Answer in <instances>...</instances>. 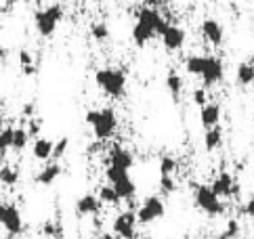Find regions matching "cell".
Instances as JSON below:
<instances>
[{
    "mask_svg": "<svg viewBox=\"0 0 254 239\" xmlns=\"http://www.w3.org/2000/svg\"><path fill=\"white\" fill-rule=\"evenodd\" d=\"M240 231H242V227H240L238 220H229L227 227L223 229V233H219V235L212 237V239H238L240 237Z\"/></svg>",
    "mask_w": 254,
    "mask_h": 239,
    "instance_id": "cell-28",
    "label": "cell"
},
{
    "mask_svg": "<svg viewBox=\"0 0 254 239\" xmlns=\"http://www.w3.org/2000/svg\"><path fill=\"white\" fill-rule=\"evenodd\" d=\"M86 124L93 128V132L99 141H107L112 139L116 128H118V118H116V112L112 107H105V109H88L86 116Z\"/></svg>",
    "mask_w": 254,
    "mask_h": 239,
    "instance_id": "cell-2",
    "label": "cell"
},
{
    "mask_svg": "<svg viewBox=\"0 0 254 239\" xmlns=\"http://www.w3.org/2000/svg\"><path fill=\"white\" fill-rule=\"evenodd\" d=\"M11 136H13V126H6L4 130H0V160H4L6 153L11 151Z\"/></svg>",
    "mask_w": 254,
    "mask_h": 239,
    "instance_id": "cell-27",
    "label": "cell"
},
{
    "mask_svg": "<svg viewBox=\"0 0 254 239\" xmlns=\"http://www.w3.org/2000/svg\"><path fill=\"white\" fill-rule=\"evenodd\" d=\"M223 145V130L219 126H212V128H206V134H204V147L206 151H216L219 147Z\"/></svg>",
    "mask_w": 254,
    "mask_h": 239,
    "instance_id": "cell-20",
    "label": "cell"
},
{
    "mask_svg": "<svg viewBox=\"0 0 254 239\" xmlns=\"http://www.w3.org/2000/svg\"><path fill=\"white\" fill-rule=\"evenodd\" d=\"M206 63V55H189L185 59V71L189 76H202Z\"/></svg>",
    "mask_w": 254,
    "mask_h": 239,
    "instance_id": "cell-22",
    "label": "cell"
},
{
    "mask_svg": "<svg viewBox=\"0 0 254 239\" xmlns=\"http://www.w3.org/2000/svg\"><path fill=\"white\" fill-rule=\"evenodd\" d=\"M124 177H128V170H124V168H118V166H110L107 164V170H105V179H107V182H118L120 179H124Z\"/></svg>",
    "mask_w": 254,
    "mask_h": 239,
    "instance_id": "cell-30",
    "label": "cell"
},
{
    "mask_svg": "<svg viewBox=\"0 0 254 239\" xmlns=\"http://www.w3.org/2000/svg\"><path fill=\"white\" fill-rule=\"evenodd\" d=\"M67 147H69V139H67V136H61L59 141H55V149H53V160L63 158V153L67 151Z\"/></svg>",
    "mask_w": 254,
    "mask_h": 239,
    "instance_id": "cell-32",
    "label": "cell"
},
{
    "mask_svg": "<svg viewBox=\"0 0 254 239\" xmlns=\"http://www.w3.org/2000/svg\"><path fill=\"white\" fill-rule=\"evenodd\" d=\"M61 172H63V168H61V164H57V162H53V164H47L38 174L34 177V180L38 182V185H53L59 177H61Z\"/></svg>",
    "mask_w": 254,
    "mask_h": 239,
    "instance_id": "cell-17",
    "label": "cell"
},
{
    "mask_svg": "<svg viewBox=\"0 0 254 239\" xmlns=\"http://www.w3.org/2000/svg\"><path fill=\"white\" fill-rule=\"evenodd\" d=\"M250 239H254V233H252V237H250Z\"/></svg>",
    "mask_w": 254,
    "mask_h": 239,
    "instance_id": "cell-42",
    "label": "cell"
},
{
    "mask_svg": "<svg viewBox=\"0 0 254 239\" xmlns=\"http://www.w3.org/2000/svg\"><path fill=\"white\" fill-rule=\"evenodd\" d=\"M44 235H51V237H55V235H59V227L57 225H53V223H44Z\"/></svg>",
    "mask_w": 254,
    "mask_h": 239,
    "instance_id": "cell-36",
    "label": "cell"
},
{
    "mask_svg": "<svg viewBox=\"0 0 254 239\" xmlns=\"http://www.w3.org/2000/svg\"><path fill=\"white\" fill-rule=\"evenodd\" d=\"M199 122L204 128L219 126L221 122V105L219 103H206L199 107Z\"/></svg>",
    "mask_w": 254,
    "mask_h": 239,
    "instance_id": "cell-16",
    "label": "cell"
},
{
    "mask_svg": "<svg viewBox=\"0 0 254 239\" xmlns=\"http://www.w3.org/2000/svg\"><path fill=\"white\" fill-rule=\"evenodd\" d=\"M242 214L248 216V218H254V197H250L246 204L242 206Z\"/></svg>",
    "mask_w": 254,
    "mask_h": 239,
    "instance_id": "cell-35",
    "label": "cell"
},
{
    "mask_svg": "<svg viewBox=\"0 0 254 239\" xmlns=\"http://www.w3.org/2000/svg\"><path fill=\"white\" fill-rule=\"evenodd\" d=\"M160 187L164 193H172L177 189V182H175V177H160Z\"/></svg>",
    "mask_w": 254,
    "mask_h": 239,
    "instance_id": "cell-34",
    "label": "cell"
},
{
    "mask_svg": "<svg viewBox=\"0 0 254 239\" xmlns=\"http://www.w3.org/2000/svg\"><path fill=\"white\" fill-rule=\"evenodd\" d=\"M179 168V162L172 158V155H164L160 160V177H172Z\"/></svg>",
    "mask_w": 254,
    "mask_h": 239,
    "instance_id": "cell-26",
    "label": "cell"
},
{
    "mask_svg": "<svg viewBox=\"0 0 254 239\" xmlns=\"http://www.w3.org/2000/svg\"><path fill=\"white\" fill-rule=\"evenodd\" d=\"M162 38V44H164V49L170 51V53H175V51H181L185 47V40H187V34L183 27H179V25H170L164 30V34L160 36Z\"/></svg>",
    "mask_w": 254,
    "mask_h": 239,
    "instance_id": "cell-11",
    "label": "cell"
},
{
    "mask_svg": "<svg viewBox=\"0 0 254 239\" xmlns=\"http://www.w3.org/2000/svg\"><path fill=\"white\" fill-rule=\"evenodd\" d=\"M166 214V204L162 201V197L158 195H149L143 199L141 208L137 210V218H139V225H151L160 220L162 216Z\"/></svg>",
    "mask_w": 254,
    "mask_h": 239,
    "instance_id": "cell-6",
    "label": "cell"
},
{
    "mask_svg": "<svg viewBox=\"0 0 254 239\" xmlns=\"http://www.w3.org/2000/svg\"><path fill=\"white\" fill-rule=\"evenodd\" d=\"M210 187L221 199H229V197H238L240 195V187L235 185V180H233V177L229 172H221L219 177L214 179V182Z\"/></svg>",
    "mask_w": 254,
    "mask_h": 239,
    "instance_id": "cell-10",
    "label": "cell"
},
{
    "mask_svg": "<svg viewBox=\"0 0 254 239\" xmlns=\"http://www.w3.org/2000/svg\"><path fill=\"white\" fill-rule=\"evenodd\" d=\"M99 199H101V204H107V206H118L120 204V195H118V191L114 189V185H110V182H107V185H103V187H99Z\"/></svg>",
    "mask_w": 254,
    "mask_h": 239,
    "instance_id": "cell-24",
    "label": "cell"
},
{
    "mask_svg": "<svg viewBox=\"0 0 254 239\" xmlns=\"http://www.w3.org/2000/svg\"><path fill=\"white\" fill-rule=\"evenodd\" d=\"M19 63H21V69H23L25 76H32V73L36 71L34 69V57H32V53L19 51Z\"/></svg>",
    "mask_w": 254,
    "mask_h": 239,
    "instance_id": "cell-31",
    "label": "cell"
},
{
    "mask_svg": "<svg viewBox=\"0 0 254 239\" xmlns=\"http://www.w3.org/2000/svg\"><path fill=\"white\" fill-rule=\"evenodd\" d=\"M235 82H238L240 86H250L254 84V65L248 61H244L238 65V69H235Z\"/></svg>",
    "mask_w": 254,
    "mask_h": 239,
    "instance_id": "cell-21",
    "label": "cell"
},
{
    "mask_svg": "<svg viewBox=\"0 0 254 239\" xmlns=\"http://www.w3.org/2000/svg\"><path fill=\"white\" fill-rule=\"evenodd\" d=\"M225 76V67H223V61L214 55H206V63H204V71H202V82H204V88H210L216 86Z\"/></svg>",
    "mask_w": 254,
    "mask_h": 239,
    "instance_id": "cell-9",
    "label": "cell"
},
{
    "mask_svg": "<svg viewBox=\"0 0 254 239\" xmlns=\"http://www.w3.org/2000/svg\"><path fill=\"white\" fill-rule=\"evenodd\" d=\"M166 88H168V93L172 95V99L179 101L181 93H183V78H181L177 71H170L166 76Z\"/></svg>",
    "mask_w": 254,
    "mask_h": 239,
    "instance_id": "cell-25",
    "label": "cell"
},
{
    "mask_svg": "<svg viewBox=\"0 0 254 239\" xmlns=\"http://www.w3.org/2000/svg\"><path fill=\"white\" fill-rule=\"evenodd\" d=\"M63 19V6L61 4H49L36 11L34 15V25H36V32H38L42 38H51L53 34L57 32V27Z\"/></svg>",
    "mask_w": 254,
    "mask_h": 239,
    "instance_id": "cell-4",
    "label": "cell"
},
{
    "mask_svg": "<svg viewBox=\"0 0 254 239\" xmlns=\"http://www.w3.org/2000/svg\"><path fill=\"white\" fill-rule=\"evenodd\" d=\"M0 227L8 235H21L23 233V216L15 204H0Z\"/></svg>",
    "mask_w": 254,
    "mask_h": 239,
    "instance_id": "cell-7",
    "label": "cell"
},
{
    "mask_svg": "<svg viewBox=\"0 0 254 239\" xmlns=\"http://www.w3.org/2000/svg\"><path fill=\"white\" fill-rule=\"evenodd\" d=\"M30 139H32V134H30L28 128H21V126L13 128V136H11V149H13L15 153H21V151L25 149V147H28Z\"/></svg>",
    "mask_w": 254,
    "mask_h": 239,
    "instance_id": "cell-19",
    "label": "cell"
},
{
    "mask_svg": "<svg viewBox=\"0 0 254 239\" xmlns=\"http://www.w3.org/2000/svg\"><path fill=\"white\" fill-rule=\"evenodd\" d=\"M53 149H55V141L47 139V136H36L32 143V155L38 162L53 160Z\"/></svg>",
    "mask_w": 254,
    "mask_h": 239,
    "instance_id": "cell-14",
    "label": "cell"
},
{
    "mask_svg": "<svg viewBox=\"0 0 254 239\" xmlns=\"http://www.w3.org/2000/svg\"><path fill=\"white\" fill-rule=\"evenodd\" d=\"M95 82H97V86L112 99H122L124 93H126V73L122 69H118V67L97 69L95 71Z\"/></svg>",
    "mask_w": 254,
    "mask_h": 239,
    "instance_id": "cell-3",
    "label": "cell"
},
{
    "mask_svg": "<svg viewBox=\"0 0 254 239\" xmlns=\"http://www.w3.org/2000/svg\"><path fill=\"white\" fill-rule=\"evenodd\" d=\"M38 130H40V122H38V120H32L30 118V134L36 136V134H38Z\"/></svg>",
    "mask_w": 254,
    "mask_h": 239,
    "instance_id": "cell-37",
    "label": "cell"
},
{
    "mask_svg": "<svg viewBox=\"0 0 254 239\" xmlns=\"http://www.w3.org/2000/svg\"><path fill=\"white\" fill-rule=\"evenodd\" d=\"M101 199H99V195H93V193H86V195L78 197L76 199V214L82 218V216H93V214H99V210H101Z\"/></svg>",
    "mask_w": 254,
    "mask_h": 239,
    "instance_id": "cell-12",
    "label": "cell"
},
{
    "mask_svg": "<svg viewBox=\"0 0 254 239\" xmlns=\"http://www.w3.org/2000/svg\"><path fill=\"white\" fill-rule=\"evenodd\" d=\"M8 2H17V0H8Z\"/></svg>",
    "mask_w": 254,
    "mask_h": 239,
    "instance_id": "cell-41",
    "label": "cell"
},
{
    "mask_svg": "<svg viewBox=\"0 0 254 239\" xmlns=\"http://www.w3.org/2000/svg\"><path fill=\"white\" fill-rule=\"evenodd\" d=\"M110 185H112V182H110ZM114 189L118 191L120 199L130 201V199L137 197V185H134V180L130 177H124V179H120L118 182H114Z\"/></svg>",
    "mask_w": 254,
    "mask_h": 239,
    "instance_id": "cell-18",
    "label": "cell"
},
{
    "mask_svg": "<svg viewBox=\"0 0 254 239\" xmlns=\"http://www.w3.org/2000/svg\"><path fill=\"white\" fill-rule=\"evenodd\" d=\"M90 36H93L97 42H105L107 38H110V27H107L105 23H93L90 25Z\"/></svg>",
    "mask_w": 254,
    "mask_h": 239,
    "instance_id": "cell-29",
    "label": "cell"
},
{
    "mask_svg": "<svg viewBox=\"0 0 254 239\" xmlns=\"http://www.w3.org/2000/svg\"><path fill=\"white\" fill-rule=\"evenodd\" d=\"M137 225H139L137 212H132V210H124V212H120L114 218L112 233L116 237H120V239H132L134 231H137Z\"/></svg>",
    "mask_w": 254,
    "mask_h": 239,
    "instance_id": "cell-8",
    "label": "cell"
},
{
    "mask_svg": "<svg viewBox=\"0 0 254 239\" xmlns=\"http://www.w3.org/2000/svg\"><path fill=\"white\" fill-rule=\"evenodd\" d=\"M0 182H2L4 187H15L17 182H19V170L11 166V164L0 166Z\"/></svg>",
    "mask_w": 254,
    "mask_h": 239,
    "instance_id": "cell-23",
    "label": "cell"
},
{
    "mask_svg": "<svg viewBox=\"0 0 254 239\" xmlns=\"http://www.w3.org/2000/svg\"><path fill=\"white\" fill-rule=\"evenodd\" d=\"M6 57V51H4V47H2V40H0V61H2Z\"/></svg>",
    "mask_w": 254,
    "mask_h": 239,
    "instance_id": "cell-39",
    "label": "cell"
},
{
    "mask_svg": "<svg viewBox=\"0 0 254 239\" xmlns=\"http://www.w3.org/2000/svg\"><path fill=\"white\" fill-rule=\"evenodd\" d=\"M107 164H110V166L130 170L132 164H134V155L128 149H124V147H114L110 151V155H107Z\"/></svg>",
    "mask_w": 254,
    "mask_h": 239,
    "instance_id": "cell-15",
    "label": "cell"
},
{
    "mask_svg": "<svg viewBox=\"0 0 254 239\" xmlns=\"http://www.w3.org/2000/svg\"><path fill=\"white\" fill-rule=\"evenodd\" d=\"M193 201H195V206L208 216H221L225 212V204L221 201V197L208 185H197L193 189Z\"/></svg>",
    "mask_w": 254,
    "mask_h": 239,
    "instance_id": "cell-5",
    "label": "cell"
},
{
    "mask_svg": "<svg viewBox=\"0 0 254 239\" xmlns=\"http://www.w3.org/2000/svg\"><path fill=\"white\" fill-rule=\"evenodd\" d=\"M202 36H204V40L208 44H212V47H221L223 38H225L223 25L216 19H204L202 21Z\"/></svg>",
    "mask_w": 254,
    "mask_h": 239,
    "instance_id": "cell-13",
    "label": "cell"
},
{
    "mask_svg": "<svg viewBox=\"0 0 254 239\" xmlns=\"http://www.w3.org/2000/svg\"><path fill=\"white\" fill-rule=\"evenodd\" d=\"M132 239H151V237H132Z\"/></svg>",
    "mask_w": 254,
    "mask_h": 239,
    "instance_id": "cell-40",
    "label": "cell"
},
{
    "mask_svg": "<svg viewBox=\"0 0 254 239\" xmlns=\"http://www.w3.org/2000/svg\"><path fill=\"white\" fill-rule=\"evenodd\" d=\"M168 27V21L162 17L156 8L145 6L137 13V21L132 25V42L137 47H145L153 38H160Z\"/></svg>",
    "mask_w": 254,
    "mask_h": 239,
    "instance_id": "cell-1",
    "label": "cell"
},
{
    "mask_svg": "<svg viewBox=\"0 0 254 239\" xmlns=\"http://www.w3.org/2000/svg\"><path fill=\"white\" fill-rule=\"evenodd\" d=\"M34 112H36L34 103H25V105H23V112H21V114H23L25 118H32V116H34Z\"/></svg>",
    "mask_w": 254,
    "mask_h": 239,
    "instance_id": "cell-38",
    "label": "cell"
},
{
    "mask_svg": "<svg viewBox=\"0 0 254 239\" xmlns=\"http://www.w3.org/2000/svg\"><path fill=\"white\" fill-rule=\"evenodd\" d=\"M191 99H193V103H195L197 107L206 105V103H208V93H206V88H195L193 95H191Z\"/></svg>",
    "mask_w": 254,
    "mask_h": 239,
    "instance_id": "cell-33",
    "label": "cell"
}]
</instances>
